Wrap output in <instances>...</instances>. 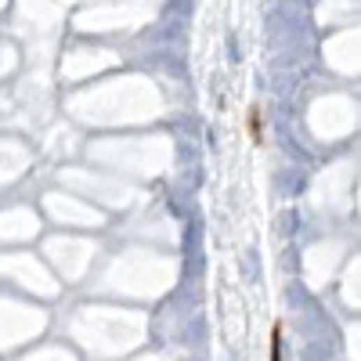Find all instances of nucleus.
Instances as JSON below:
<instances>
[{"mask_svg": "<svg viewBox=\"0 0 361 361\" xmlns=\"http://www.w3.org/2000/svg\"><path fill=\"white\" fill-rule=\"evenodd\" d=\"M274 361H282V325H274Z\"/></svg>", "mask_w": 361, "mask_h": 361, "instance_id": "nucleus-1", "label": "nucleus"}]
</instances>
